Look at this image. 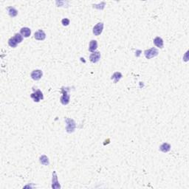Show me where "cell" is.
<instances>
[{"label": "cell", "mask_w": 189, "mask_h": 189, "mask_svg": "<svg viewBox=\"0 0 189 189\" xmlns=\"http://www.w3.org/2000/svg\"><path fill=\"white\" fill-rule=\"evenodd\" d=\"M153 42H154V45H155L157 47L160 48V49H163L164 47V42H163V40L162 38L157 36L155 39L153 40Z\"/></svg>", "instance_id": "cell-11"}, {"label": "cell", "mask_w": 189, "mask_h": 189, "mask_svg": "<svg viewBox=\"0 0 189 189\" xmlns=\"http://www.w3.org/2000/svg\"><path fill=\"white\" fill-rule=\"evenodd\" d=\"M20 34H21L23 37L27 38L31 35V30L29 27H22L20 30Z\"/></svg>", "instance_id": "cell-13"}, {"label": "cell", "mask_w": 189, "mask_h": 189, "mask_svg": "<svg viewBox=\"0 0 189 189\" xmlns=\"http://www.w3.org/2000/svg\"><path fill=\"white\" fill-rule=\"evenodd\" d=\"M158 49L155 47H152L151 49H148L145 50L144 52V55H145V57L147 58V59H151L152 58H154V57L157 56L158 55Z\"/></svg>", "instance_id": "cell-3"}, {"label": "cell", "mask_w": 189, "mask_h": 189, "mask_svg": "<svg viewBox=\"0 0 189 189\" xmlns=\"http://www.w3.org/2000/svg\"><path fill=\"white\" fill-rule=\"evenodd\" d=\"M65 122L67 124V132L68 133H72L75 131V129L76 127V124L75 122L73 119L70 118H67L65 120Z\"/></svg>", "instance_id": "cell-4"}, {"label": "cell", "mask_w": 189, "mask_h": 189, "mask_svg": "<svg viewBox=\"0 0 189 189\" xmlns=\"http://www.w3.org/2000/svg\"><path fill=\"white\" fill-rule=\"evenodd\" d=\"M22 41H23V36L20 33H16L14 36L11 37L8 40V45L11 47L15 48L16 47L18 44H20Z\"/></svg>", "instance_id": "cell-1"}, {"label": "cell", "mask_w": 189, "mask_h": 189, "mask_svg": "<svg viewBox=\"0 0 189 189\" xmlns=\"http://www.w3.org/2000/svg\"><path fill=\"white\" fill-rule=\"evenodd\" d=\"M171 150V145L168 143H163L162 145L160 146V151L163 153H167Z\"/></svg>", "instance_id": "cell-14"}, {"label": "cell", "mask_w": 189, "mask_h": 189, "mask_svg": "<svg viewBox=\"0 0 189 189\" xmlns=\"http://www.w3.org/2000/svg\"><path fill=\"white\" fill-rule=\"evenodd\" d=\"M39 161L44 166H49V159H48V157L46 155H41L40 158H39Z\"/></svg>", "instance_id": "cell-17"}, {"label": "cell", "mask_w": 189, "mask_h": 189, "mask_svg": "<svg viewBox=\"0 0 189 189\" xmlns=\"http://www.w3.org/2000/svg\"><path fill=\"white\" fill-rule=\"evenodd\" d=\"M34 38L38 41H44L46 39V33L44 32V30H39L34 34Z\"/></svg>", "instance_id": "cell-8"}, {"label": "cell", "mask_w": 189, "mask_h": 189, "mask_svg": "<svg viewBox=\"0 0 189 189\" xmlns=\"http://www.w3.org/2000/svg\"><path fill=\"white\" fill-rule=\"evenodd\" d=\"M122 77H123V75L121 74L120 72H116V73H115L112 75L111 79L113 80L114 83H117L120 79H121V78H122Z\"/></svg>", "instance_id": "cell-15"}, {"label": "cell", "mask_w": 189, "mask_h": 189, "mask_svg": "<svg viewBox=\"0 0 189 189\" xmlns=\"http://www.w3.org/2000/svg\"><path fill=\"white\" fill-rule=\"evenodd\" d=\"M70 23V21H69V19H67V18H64L63 19L61 20V24L64 26H68Z\"/></svg>", "instance_id": "cell-18"}, {"label": "cell", "mask_w": 189, "mask_h": 189, "mask_svg": "<svg viewBox=\"0 0 189 189\" xmlns=\"http://www.w3.org/2000/svg\"><path fill=\"white\" fill-rule=\"evenodd\" d=\"M62 96L60 98V101L63 105H67L69 103L70 96L69 94V88H62Z\"/></svg>", "instance_id": "cell-2"}, {"label": "cell", "mask_w": 189, "mask_h": 189, "mask_svg": "<svg viewBox=\"0 0 189 189\" xmlns=\"http://www.w3.org/2000/svg\"><path fill=\"white\" fill-rule=\"evenodd\" d=\"M30 98L33 100L34 102H39L41 100L44 99V96L40 89H37L30 95Z\"/></svg>", "instance_id": "cell-5"}, {"label": "cell", "mask_w": 189, "mask_h": 189, "mask_svg": "<svg viewBox=\"0 0 189 189\" xmlns=\"http://www.w3.org/2000/svg\"><path fill=\"white\" fill-rule=\"evenodd\" d=\"M103 30H104V23L103 22H99V23H98L97 25L94 26L92 33H93L95 35L98 36V35H100L102 33Z\"/></svg>", "instance_id": "cell-6"}, {"label": "cell", "mask_w": 189, "mask_h": 189, "mask_svg": "<svg viewBox=\"0 0 189 189\" xmlns=\"http://www.w3.org/2000/svg\"><path fill=\"white\" fill-rule=\"evenodd\" d=\"M43 75L42 71L41 69H35L31 73L30 76H31V78L34 81H39Z\"/></svg>", "instance_id": "cell-7"}, {"label": "cell", "mask_w": 189, "mask_h": 189, "mask_svg": "<svg viewBox=\"0 0 189 189\" xmlns=\"http://www.w3.org/2000/svg\"><path fill=\"white\" fill-rule=\"evenodd\" d=\"M101 59V53L98 51H96L95 53H92L89 55V60L92 63H97Z\"/></svg>", "instance_id": "cell-9"}, {"label": "cell", "mask_w": 189, "mask_h": 189, "mask_svg": "<svg viewBox=\"0 0 189 189\" xmlns=\"http://www.w3.org/2000/svg\"><path fill=\"white\" fill-rule=\"evenodd\" d=\"M52 188H60L61 186L58 181L56 172H53V180H52Z\"/></svg>", "instance_id": "cell-10"}, {"label": "cell", "mask_w": 189, "mask_h": 189, "mask_svg": "<svg viewBox=\"0 0 189 189\" xmlns=\"http://www.w3.org/2000/svg\"><path fill=\"white\" fill-rule=\"evenodd\" d=\"M98 49V42L96 40H91L89 44V50L91 53H95Z\"/></svg>", "instance_id": "cell-12"}, {"label": "cell", "mask_w": 189, "mask_h": 189, "mask_svg": "<svg viewBox=\"0 0 189 189\" xmlns=\"http://www.w3.org/2000/svg\"><path fill=\"white\" fill-rule=\"evenodd\" d=\"M7 11L11 17H15L18 15V11L15 7H7Z\"/></svg>", "instance_id": "cell-16"}]
</instances>
